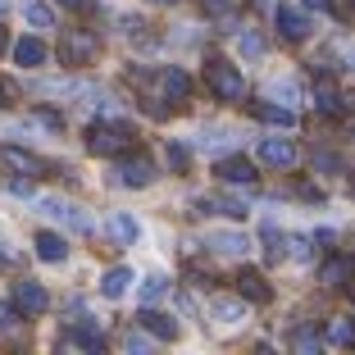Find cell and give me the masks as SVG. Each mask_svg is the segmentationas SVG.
I'll list each match as a JSON object with an SVG mask.
<instances>
[{
  "mask_svg": "<svg viewBox=\"0 0 355 355\" xmlns=\"http://www.w3.org/2000/svg\"><path fill=\"white\" fill-rule=\"evenodd\" d=\"M205 83H209V92L219 96V101H241V92H246L241 73L232 69L228 60H209V69H205Z\"/></svg>",
  "mask_w": 355,
  "mask_h": 355,
  "instance_id": "6da1fadb",
  "label": "cell"
},
{
  "mask_svg": "<svg viewBox=\"0 0 355 355\" xmlns=\"http://www.w3.org/2000/svg\"><path fill=\"white\" fill-rule=\"evenodd\" d=\"M260 159H264V164L287 168V164H296V146H292V141H282V137H264V141H260Z\"/></svg>",
  "mask_w": 355,
  "mask_h": 355,
  "instance_id": "52a82bcc",
  "label": "cell"
},
{
  "mask_svg": "<svg viewBox=\"0 0 355 355\" xmlns=\"http://www.w3.org/2000/svg\"><path fill=\"white\" fill-rule=\"evenodd\" d=\"M214 173H219L223 182H255V164L251 159H219Z\"/></svg>",
  "mask_w": 355,
  "mask_h": 355,
  "instance_id": "7c38bea8",
  "label": "cell"
},
{
  "mask_svg": "<svg viewBox=\"0 0 355 355\" xmlns=\"http://www.w3.org/2000/svg\"><path fill=\"white\" fill-rule=\"evenodd\" d=\"M305 5H310V10H328V5H333V0H305Z\"/></svg>",
  "mask_w": 355,
  "mask_h": 355,
  "instance_id": "e575fe53",
  "label": "cell"
},
{
  "mask_svg": "<svg viewBox=\"0 0 355 355\" xmlns=\"http://www.w3.org/2000/svg\"><path fill=\"white\" fill-rule=\"evenodd\" d=\"M0 51H10V37H5V28H0Z\"/></svg>",
  "mask_w": 355,
  "mask_h": 355,
  "instance_id": "8d00e7d4",
  "label": "cell"
},
{
  "mask_svg": "<svg viewBox=\"0 0 355 355\" xmlns=\"http://www.w3.org/2000/svg\"><path fill=\"white\" fill-rule=\"evenodd\" d=\"M351 69H355V51H351Z\"/></svg>",
  "mask_w": 355,
  "mask_h": 355,
  "instance_id": "74e56055",
  "label": "cell"
},
{
  "mask_svg": "<svg viewBox=\"0 0 355 355\" xmlns=\"http://www.w3.org/2000/svg\"><path fill=\"white\" fill-rule=\"evenodd\" d=\"M241 296H251V301H269V287H264V278L260 273H241Z\"/></svg>",
  "mask_w": 355,
  "mask_h": 355,
  "instance_id": "44dd1931",
  "label": "cell"
},
{
  "mask_svg": "<svg viewBox=\"0 0 355 355\" xmlns=\"http://www.w3.org/2000/svg\"><path fill=\"white\" fill-rule=\"evenodd\" d=\"M342 101H346V96H337L333 87H319V101H314V105H319L324 114H337V110H342Z\"/></svg>",
  "mask_w": 355,
  "mask_h": 355,
  "instance_id": "cb8c5ba5",
  "label": "cell"
},
{
  "mask_svg": "<svg viewBox=\"0 0 355 355\" xmlns=\"http://www.w3.org/2000/svg\"><path fill=\"white\" fill-rule=\"evenodd\" d=\"M337 14H342V19H355V0H337Z\"/></svg>",
  "mask_w": 355,
  "mask_h": 355,
  "instance_id": "d6a6232c",
  "label": "cell"
},
{
  "mask_svg": "<svg viewBox=\"0 0 355 355\" xmlns=\"http://www.w3.org/2000/svg\"><path fill=\"white\" fill-rule=\"evenodd\" d=\"M128 282H132V273H128V269H110L101 278V296H105V301H119V296L128 292Z\"/></svg>",
  "mask_w": 355,
  "mask_h": 355,
  "instance_id": "9a60e30c",
  "label": "cell"
},
{
  "mask_svg": "<svg viewBox=\"0 0 355 355\" xmlns=\"http://www.w3.org/2000/svg\"><path fill=\"white\" fill-rule=\"evenodd\" d=\"M69 342H78V346H87V351H96L105 337H101V328H96V324H87V319H83V324L69 328Z\"/></svg>",
  "mask_w": 355,
  "mask_h": 355,
  "instance_id": "e0dca14e",
  "label": "cell"
},
{
  "mask_svg": "<svg viewBox=\"0 0 355 355\" xmlns=\"http://www.w3.org/2000/svg\"><path fill=\"white\" fill-rule=\"evenodd\" d=\"M42 214H51V219H60V223H69V228H78V232H92V219H87L78 205H69V200H42Z\"/></svg>",
  "mask_w": 355,
  "mask_h": 355,
  "instance_id": "277c9868",
  "label": "cell"
},
{
  "mask_svg": "<svg viewBox=\"0 0 355 355\" xmlns=\"http://www.w3.org/2000/svg\"><path fill=\"white\" fill-rule=\"evenodd\" d=\"M114 182L119 187H150L155 182V164H150L146 155H128V159H119L114 164Z\"/></svg>",
  "mask_w": 355,
  "mask_h": 355,
  "instance_id": "7a4b0ae2",
  "label": "cell"
},
{
  "mask_svg": "<svg viewBox=\"0 0 355 355\" xmlns=\"http://www.w3.org/2000/svg\"><path fill=\"white\" fill-rule=\"evenodd\" d=\"M273 19H278V32L287 37V42H305V37H310V23H305V14H296V10H278Z\"/></svg>",
  "mask_w": 355,
  "mask_h": 355,
  "instance_id": "30bf717a",
  "label": "cell"
},
{
  "mask_svg": "<svg viewBox=\"0 0 355 355\" xmlns=\"http://www.w3.org/2000/svg\"><path fill=\"white\" fill-rule=\"evenodd\" d=\"M10 51H14V64H19V69H42V64L51 60L46 42H37V37H19Z\"/></svg>",
  "mask_w": 355,
  "mask_h": 355,
  "instance_id": "5b68a950",
  "label": "cell"
},
{
  "mask_svg": "<svg viewBox=\"0 0 355 355\" xmlns=\"http://www.w3.org/2000/svg\"><path fill=\"white\" fill-rule=\"evenodd\" d=\"M273 96H287V101H292V96H296V83H292V78H278V83H273Z\"/></svg>",
  "mask_w": 355,
  "mask_h": 355,
  "instance_id": "4dcf8cb0",
  "label": "cell"
},
{
  "mask_svg": "<svg viewBox=\"0 0 355 355\" xmlns=\"http://www.w3.org/2000/svg\"><path fill=\"white\" fill-rule=\"evenodd\" d=\"M0 159H10L14 168H23V173H37V159L23 155V150H0Z\"/></svg>",
  "mask_w": 355,
  "mask_h": 355,
  "instance_id": "484cf974",
  "label": "cell"
},
{
  "mask_svg": "<svg viewBox=\"0 0 355 355\" xmlns=\"http://www.w3.org/2000/svg\"><path fill=\"white\" fill-rule=\"evenodd\" d=\"M237 46H241V55H264V42L255 37V32H241V37H237Z\"/></svg>",
  "mask_w": 355,
  "mask_h": 355,
  "instance_id": "4316f807",
  "label": "cell"
},
{
  "mask_svg": "<svg viewBox=\"0 0 355 355\" xmlns=\"http://www.w3.org/2000/svg\"><path fill=\"white\" fill-rule=\"evenodd\" d=\"M55 5H69V10H83V5H92V0H55Z\"/></svg>",
  "mask_w": 355,
  "mask_h": 355,
  "instance_id": "836d02e7",
  "label": "cell"
},
{
  "mask_svg": "<svg viewBox=\"0 0 355 355\" xmlns=\"http://www.w3.org/2000/svg\"><path fill=\"white\" fill-rule=\"evenodd\" d=\"M28 23L32 28H55V10L46 0H28Z\"/></svg>",
  "mask_w": 355,
  "mask_h": 355,
  "instance_id": "d6986e66",
  "label": "cell"
},
{
  "mask_svg": "<svg viewBox=\"0 0 355 355\" xmlns=\"http://www.w3.org/2000/svg\"><path fill=\"white\" fill-rule=\"evenodd\" d=\"M105 232H110V237H114L119 246H132V241L141 237V223H137L132 214H128V209H114V214L105 219Z\"/></svg>",
  "mask_w": 355,
  "mask_h": 355,
  "instance_id": "8992f818",
  "label": "cell"
},
{
  "mask_svg": "<svg viewBox=\"0 0 355 355\" xmlns=\"http://www.w3.org/2000/svg\"><path fill=\"white\" fill-rule=\"evenodd\" d=\"M137 319H141V328H150L159 342H173V337H178V324H168L164 314H155V310H141Z\"/></svg>",
  "mask_w": 355,
  "mask_h": 355,
  "instance_id": "2e32d148",
  "label": "cell"
},
{
  "mask_svg": "<svg viewBox=\"0 0 355 355\" xmlns=\"http://www.w3.org/2000/svg\"><path fill=\"white\" fill-rule=\"evenodd\" d=\"M187 159H191V150H187V146H178V141H168V164H173V168H182Z\"/></svg>",
  "mask_w": 355,
  "mask_h": 355,
  "instance_id": "83f0119b",
  "label": "cell"
},
{
  "mask_svg": "<svg viewBox=\"0 0 355 355\" xmlns=\"http://www.w3.org/2000/svg\"><path fill=\"white\" fill-rule=\"evenodd\" d=\"M155 5H164V0H155Z\"/></svg>",
  "mask_w": 355,
  "mask_h": 355,
  "instance_id": "ab89813d",
  "label": "cell"
},
{
  "mask_svg": "<svg viewBox=\"0 0 355 355\" xmlns=\"http://www.w3.org/2000/svg\"><path fill=\"white\" fill-rule=\"evenodd\" d=\"M92 55H96V37H87V32H69L64 60H69V64H92Z\"/></svg>",
  "mask_w": 355,
  "mask_h": 355,
  "instance_id": "9c48e42d",
  "label": "cell"
},
{
  "mask_svg": "<svg viewBox=\"0 0 355 355\" xmlns=\"http://www.w3.org/2000/svg\"><path fill=\"white\" fill-rule=\"evenodd\" d=\"M328 342H355V319H333V324H328Z\"/></svg>",
  "mask_w": 355,
  "mask_h": 355,
  "instance_id": "7402d4cb",
  "label": "cell"
},
{
  "mask_svg": "<svg viewBox=\"0 0 355 355\" xmlns=\"http://www.w3.org/2000/svg\"><path fill=\"white\" fill-rule=\"evenodd\" d=\"M209 314H214L219 324H241L246 305H241V301H232V296H214V301H209Z\"/></svg>",
  "mask_w": 355,
  "mask_h": 355,
  "instance_id": "5bb4252c",
  "label": "cell"
},
{
  "mask_svg": "<svg viewBox=\"0 0 355 355\" xmlns=\"http://www.w3.org/2000/svg\"><path fill=\"white\" fill-rule=\"evenodd\" d=\"M319 278H324V282H328V287H337V282H342V278H346V260H328V264H324V269H319Z\"/></svg>",
  "mask_w": 355,
  "mask_h": 355,
  "instance_id": "d4e9b609",
  "label": "cell"
},
{
  "mask_svg": "<svg viewBox=\"0 0 355 355\" xmlns=\"http://www.w3.org/2000/svg\"><path fill=\"white\" fill-rule=\"evenodd\" d=\"M200 5H205V10H223V5H228V0H200Z\"/></svg>",
  "mask_w": 355,
  "mask_h": 355,
  "instance_id": "d590c367",
  "label": "cell"
},
{
  "mask_svg": "<svg viewBox=\"0 0 355 355\" xmlns=\"http://www.w3.org/2000/svg\"><path fill=\"white\" fill-rule=\"evenodd\" d=\"M255 114H260L264 123H282V128H292V123H296V114L287 110V105H255Z\"/></svg>",
  "mask_w": 355,
  "mask_h": 355,
  "instance_id": "ac0fdd59",
  "label": "cell"
},
{
  "mask_svg": "<svg viewBox=\"0 0 355 355\" xmlns=\"http://www.w3.org/2000/svg\"><path fill=\"white\" fill-rule=\"evenodd\" d=\"M14 301H19V310L37 314V310H46V305H51V296H46L42 282H19V287H14Z\"/></svg>",
  "mask_w": 355,
  "mask_h": 355,
  "instance_id": "ba28073f",
  "label": "cell"
},
{
  "mask_svg": "<svg viewBox=\"0 0 355 355\" xmlns=\"http://www.w3.org/2000/svg\"><path fill=\"white\" fill-rule=\"evenodd\" d=\"M314 168H319V173H324V168H342V159H337L333 150H319V155H314Z\"/></svg>",
  "mask_w": 355,
  "mask_h": 355,
  "instance_id": "f546056e",
  "label": "cell"
},
{
  "mask_svg": "<svg viewBox=\"0 0 355 355\" xmlns=\"http://www.w3.org/2000/svg\"><path fill=\"white\" fill-rule=\"evenodd\" d=\"M251 246V241L241 237V232H232V228H219V232H209V251H219V255H241Z\"/></svg>",
  "mask_w": 355,
  "mask_h": 355,
  "instance_id": "8fae6325",
  "label": "cell"
},
{
  "mask_svg": "<svg viewBox=\"0 0 355 355\" xmlns=\"http://www.w3.org/2000/svg\"><path fill=\"white\" fill-rule=\"evenodd\" d=\"M5 5H10V0H0V10H5Z\"/></svg>",
  "mask_w": 355,
  "mask_h": 355,
  "instance_id": "f35d334b",
  "label": "cell"
},
{
  "mask_svg": "<svg viewBox=\"0 0 355 355\" xmlns=\"http://www.w3.org/2000/svg\"><path fill=\"white\" fill-rule=\"evenodd\" d=\"M292 342L301 346V351H314V346H319V337H314L310 328H296V333H292Z\"/></svg>",
  "mask_w": 355,
  "mask_h": 355,
  "instance_id": "f1b7e54d",
  "label": "cell"
},
{
  "mask_svg": "<svg viewBox=\"0 0 355 355\" xmlns=\"http://www.w3.org/2000/svg\"><path fill=\"white\" fill-rule=\"evenodd\" d=\"M123 346H128V351H150V342H146L141 333H128V337H123Z\"/></svg>",
  "mask_w": 355,
  "mask_h": 355,
  "instance_id": "1f68e13d",
  "label": "cell"
},
{
  "mask_svg": "<svg viewBox=\"0 0 355 355\" xmlns=\"http://www.w3.org/2000/svg\"><path fill=\"white\" fill-rule=\"evenodd\" d=\"M164 92H168V96H178V101H182V96L191 92V78L182 73V69H164Z\"/></svg>",
  "mask_w": 355,
  "mask_h": 355,
  "instance_id": "ffe728a7",
  "label": "cell"
},
{
  "mask_svg": "<svg viewBox=\"0 0 355 355\" xmlns=\"http://www.w3.org/2000/svg\"><path fill=\"white\" fill-rule=\"evenodd\" d=\"M164 292H168V278H164V273H150V278L141 282V301H159Z\"/></svg>",
  "mask_w": 355,
  "mask_h": 355,
  "instance_id": "603a6c76",
  "label": "cell"
},
{
  "mask_svg": "<svg viewBox=\"0 0 355 355\" xmlns=\"http://www.w3.org/2000/svg\"><path fill=\"white\" fill-rule=\"evenodd\" d=\"M32 246H37V255H42V260H69V241L64 237H55V232H37V241H32Z\"/></svg>",
  "mask_w": 355,
  "mask_h": 355,
  "instance_id": "4fadbf2b",
  "label": "cell"
},
{
  "mask_svg": "<svg viewBox=\"0 0 355 355\" xmlns=\"http://www.w3.org/2000/svg\"><path fill=\"white\" fill-rule=\"evenodd\" d=\"M128 141H132V128H92V137H87V146H92L96 155H114Z\"/></svg>",
  "mask_w": 355,
  "mask_h": 355,
  "instance_id": "3957f363",
  "label": "cell"
}]
</instances>
